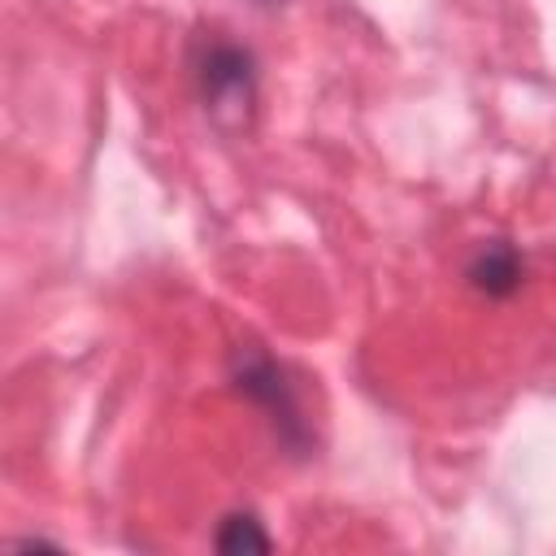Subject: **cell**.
Wrapping results in <instances>:
<instances>
[{
	"label": "cell",
	"mask_w": 556,
	"mask_h": 556,
	"mask_svg": "<svg viewBox=\"0 0 556 556\" xmlns=\"http://www.w3.org/2000/svg\"><path fill=\"white\" fill-rule=\"evenodd\" d=\"M191 74L208 122L226 135L248 130L256 117V56L222 35H204L191 52Z\"/></svg>",
	"instance_id": "1"
},
{
	"label": "cell",
	"mask_w": 556,
	"mask_h": 556,
	"mask_svg": "<svg viewBox=\"0 0 556 556\" xmlns=\"http://www.w3.org/2000/svg\"><path fill=\"white\" fill-rule=\"evenodd\" d=\"M230 387L256 404L274 430V439L291 452V456H308L313 447V430L304 421V408H300V395H295V382L287 378V369L256 343H239L230 352Z\"/></svg>",
	"instance_id": "2"
},
{
	"label": "cell",
	"mask_w": 556,
	"mask_h": 556,
	"mask_svg": "<svg viewBox=\"0 0 556 556\" xmlns=\"http://www.w3.org/2000/svg\"><path fill=\"white\" fill-rule=\"evenodd\" d=\"M465 278H469V287H473L478 295H486V300H508V295L521 287V278H526V256H521L517 243H508V239H482V243L469 252V261H465Z\"/></svg>",
	"instance_id": "3"
},
{
	"label": "cell",
	"mask_w": 556,
	"mask_h": 556,
	"mask_svg": "<svg viewBox=\"0 0 556 556\" xmlns=\"http://www.w3.org/2000/svg\"><path fill=\"white\" fill-rule=\"evenodd\" d=\"M213 543H217V552H226V556L269 552V534H265V526L256 521V513H226V517L217 521Z\"/></svg>",
	"instance_id": "4"
},
{
	"label": "cell",
	"mask_w": 556,
	"mask_h": 556,
	"mask_svg": "<svg viewBox=\"0 0 556 556\" xmlns=\"http://www.w3.org/2000/svg\"><path fill=\"white\" fill-rule=\"evenodd\" d=\"M252 4H265V9H274V4H282V0H252Z\"/></svg>",
	"instance_id": "5"
}]
</instances>
